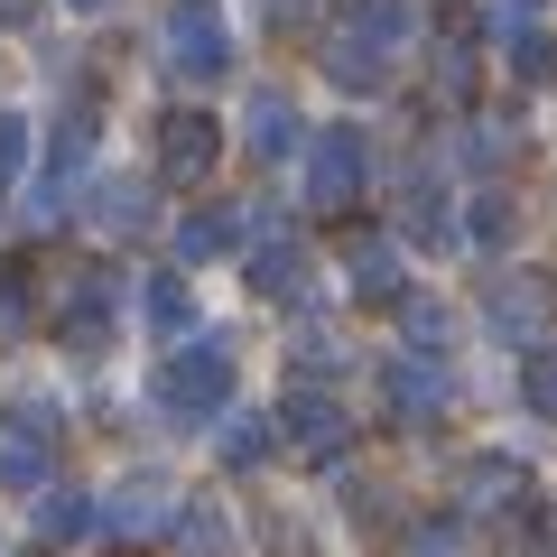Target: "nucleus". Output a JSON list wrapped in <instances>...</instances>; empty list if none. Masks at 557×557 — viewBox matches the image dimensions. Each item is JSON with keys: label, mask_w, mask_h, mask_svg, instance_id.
<instances>
[{"label": "nucleus", "mask_w": 557, "mask_h": 557, "mask_svg": "<svg viewBox=\"0 0 557 557\" xmlns=\"http://www.w3.org/2000/svg\"><path fill=\"white\" fill-rule=\"evenodd\" d=\"M223 399H233V354H223L214 335L205 344H177L159 372V409L168 418H223Z\"/></svg>", "instance_id": "f257e3e1"}, {"label": "nucleus", "mask_w": 557, "mask_h": 557, "mask_svg": "<svg viewBox=\"0 0 557 557\" xmlns=\"http://www.w3.org/2000/svg\"><path fill=\"white\" fill-rule=\"evenodd\" d=\"M47 465H57V409L47 399H20V409L0 418V483L10 493H38Z\"/></svg>", "instance_id": "f03ea898"}, {"label": "nucleus", "mask_w": 557, "mask_h": 557, "mask_svg": "<svg viewBox=\"0 0 557 557\" xmlns=\"http://www.w3.org/2000/svg\"><path fill=\"white\" fill-rule=\"evenodd\" d=\"M270 428L298 446V456H317V465H335V456H344V437H354V428H344V409H335L325 391H288V409H278Z\"/></svg>", "instance_id": "7ed1b4c3"}, {"label": "nucleus", "mask_w": 557, "mask_h": 557, "mask_svg": "<svg viewBox=\"0 0 557 557\" xmlns=\"http://www.w3.org/2000/svg\"><path fill=\"white\" fill-rule=\"evenodd\" d=\"M168 57L205 84V75H223V65H233V38H223V20L205 10V0H186V10H168Z\"/></svg>", "instance_id": "20e7f679"}, {"label": "nucleus", "mask_w": 557, "mask_h": 557, "mask_svg": "<svg viewBox=\"0 0 557 557\" xmlns=\"http://www.w3.org/2000/svg\"><path fill=\"white\" fill-rule=\"evenodd\" d=\"M307 196L317 205H354L362 196V131H325L307 149Z\"/></svg>", "instance_id": "39448f33"}, {"label": "nucleus", "mask_w": 557, "mask_h": 557, "mask_svg": "<svg viewBox=\"0 0 557 557\" xmlns=\"http://www.w3.org/2000/svg\"><path fill=\"white\" fill-rule=\"evenodd\" d=\"M214 149H223V131H214L205 112H168V121H159V168H168V177H205Z\"/></svg>", "instance_id": "423d86ee"}, {"label": "nucleus", "mask_w": 557, "mask_h": 557, "mask_svg": "<svg viewBox=\"0 0 557 557\" xmlns=\"http://www.w3.org/2000/svg\"><path fill=\"white\" fill-rule=\"evenodd\" d=\"M391 409L399 418H437L446 409V362L437 354H399L391 362Z\"/></svg>", "instance_id": "0eeeda50"}, {"label": "nucleus", "mask_w": 557, "mask_h": 557, "mask_svg": "<svg viewBox=\"0 0 557 557\" xmlns=\"http://www.w3.org/2000/svg\"><path fill=\"white\" fill-rule=\"evenodd\" d=\"M539 317H548V278H502L493 307H483V325H493V335H511V344H530Z\"/></svg>", "instance_id": "6e6552de"}, {"label": "nucleus", "mask_w": 557, "mask_h": 557, "mask_svg": "<svg viewBox=\"0 0 557 557\" xmlns=\"http://www.w3.org/2000/svg\"><path fill=\"white\" fill-rule=\"evenodd\" d=\"M159 520H168V483L159 474H131L112 502H102V530L112 539H139V530H159Z\"/></svg>", "instance_id": "1a4fd4ad"}, {"label": "nucleus", "mask_w": 557, "mask_h": 557, "mask_svg": "<svg viewBox=\"0 0 557 557\" xmlns=\"http://www.w3.org/2000/svg\"><path fill=\"white\" fill-rule=\"evenodd\" d=\"M168 548H177V557H233V520H223L214 502H177V520H168Z\"/></svg>", "instance_id": "9d476101"}, {"label": "nucleus", "mask_w": 557, "mask_h": 557, "mask_svg": "<svg viewBox=\"0 0 557 557\" xmlns=\"http://www.w3.org/2000/svg\"><path fill=\"white\" fill-rule=\"evenodd\" d=\"M233 233H242L233 205H205V214L177 223V260H223V251H233Z\"/></svg>", "instance_id": "9b49d317"}, {"label": "nucleus", "mask_w": 557, "mask_h": 557, "mask_svg": "<svg viewBox=\"0 0 557 557\" xmlns=\"http://www.w3.org/2000/svg\"><path fill=\"white\" fill-rule=\"evenodd\" d=\"M139 307H149V325H159L168 344H186V325H196V298H186V278H177V270L149 278V288H139Z\"/></svg>", "instance_id": "f8f14e48"}, {"label": "nucleus", "mask_w": 557, "mask_h": 557, "mask_svg": "<svg viewBox=\"0 0 557 557\" xmlns=\"http://www.w3.org/2000/svg\"><path fill=\"white\" fill-rule=\"evenodd\" d=\"M502 47H511V75L520 84H557V38H548V28L511 20V28H502Z\"/></svg>", "instance_id": "ddd939ff"}, {"label": "nucleus", "mask_w": 557, "mask_h": 557, "mask_svg": "<svg viewBox=\"0 0 557 557\" xmlns=\"http://www.w3.org/2000/svg\"><path fill=\"white\" fill-rule=\"evenodd\" d=\"M325 75H344L354 94H381V75H391V57H381V47H362L354 28H344V38L325 47Z\"/></svg>", "instance_id": "4468645a"}, {"label": "nucleus", "mask_w": 557, "mask_h": 557, "mask_svg": "<svg viewBox=\"0 0 557 557\" xmlns=\"http://www.w3.org/2000/svg\"><path fill=\"white\" fill-rule=\"evenodd\" d=\"M242 139H251L260 159H288V149H298V121H288V102L260 94V102H251V121H242Z\"/></svg>", "instance_id": "2eb2a0df"}, {"label": "nucleus", "mask_w": 557, "mask_h": 557, "mask_svg": "<svg viewBox=\"0 0 557 557\" xmlns=\"http://www.w3.org/2000/svg\"><path fill=\"white\" fill-rule=\"evenodd\" d=\"M354 38L391 57V47L409 38V0H354Z\"/></svg>", "instance_id": "dca6fc26"}, {"label": "nucleus", "mask_w": 557, "mask_h": 557, "mask_svg": "<svg viewBox=\"0 0 557 557\" xmlns=\"http://www.w3.org/2000/svg\"><path fill=\"white\" fill-rule=\"evenodd\" d=\"M251 288H260V298H298V288H307V260L288 251V242H270V251L251 260Z\"/></svg>", "instance_id": "f3484780"}, {"label": "nucleus", "mask_w": 557, "mask_h": 557, "mask_svg": "<svg viewBox=\"0 0 557 557\" xmlns=\"http://www.w3.org/2000/svg\"><path fill=\"white\" fill-rule=\"evenodd\" d=\"M94 214L112 223V233H139V223H149V186H131V177H102Z\"/></svg>", "instance_id": "a211bd4d"}, {"label": "nucleus", "mask_w": 557, "mask_h": 557, "mask_svg": "<svg viewBox=\"0 0 557 557\" xmlns=\"http://www.w3.org/2000/svg\"><path fill=\"white\" fill-rule=\"evenodd\" d=\"M84 530H94V502L84 493H47L38 502V539H84Z\"/></svg>", "instance_id": "6ab92c4d"}, {"label": "nucleus", "mask_w": 557, "mask_h": 557, "mask_svg": "<svg viewBox=\"0 0 557 557\" xmlns=\"http://www.w3.org/2000/svg\"><path fill=\"white\" fill-rule=\"evenodd\" d=\"M270 446H278L270 418H223V465H260Z\"/></svg>", "instance_id": "aec40b11"}, {"label": "nucleus", "mask_w": 557, "mask_h": 557, "mask_svg": "<svg viewBox=\"0 0 557 557\" xmlns=\"http://www.w3.org/2000/svg\"><path fill=\"white\" fill-rule=\"evenodd\" d=\"M520 493H530V474H520L511 456H483L474 465V502H520Z\"/></svg>", "instance_id": "412c9836"}, {"label": "nucleus", "mask_w": 557, "mask_h": 557, "mask_svg": "<svg viewBox=\"0 0 557 557\" xmlns=\"http://www.w3.org/2000/svg\"><path fill=\"white\" fill-rule=\"evenodd\" d=\"M391 278H399V251H362L354 260V288H362V298H391Z\"/></svg>", "instance_id": "4be33fe9"}, {"label": "nucleus", "mask_w": 557, "mask_h": 557, "mask_svg": "<svg viewBox=\"0 0 557 557\" xmlns=\"http://www.w3.org/2000/svg\"><path fill=\"white\" fill-rule=\"evenodd\" d=\"M20 159H28V121H20V112H0V186L20 177Z\"/></svg>", "instance_id": "5701e85b"}, {"label": "nucleus", "mask_w": 557, "mask_h": 557, "mask_svg": "<svg viewBox=\"0 0 557 557\" xmlns=\"http://www.w3.org/2000/svg\"><path fill=\"white\" fill-rule=\"evenodd\" d=\"M530 409L557 418V354H530Z\"/></svg>", "instance_id": "b1692460"}, {"label": "nucleus", "mask_w": 557, "mask_h": 557, "mask_svg": "<svg viewBox=\"0 0 557 557\" xmlns=\"http://www.w3.org/2000/svg\"><path fill=\"white\" fill-rule=\"evenodd\" d=\"M502 233H511V205H502V196L474 205V242H502Z\"/></svg>", "instance_id": "393cba45"}, {"label": "nucleus", "mask_w": 557, "mask_h": 557, "mask_svg": "<svg viewBox=\"0 0 557 557\" xmlns=\"http://www.w3.org/2000/svg\"><path fill=\"white\" fill-rule=\"evenodd\" d=\"M409 335L418 344H446V307H409Z\"/></svg>", "instance_id": "a878e982"}, {"label": "nucleus", "mask_w": 557, "mask_h": 557, "mask_svg": "<svg viewBox=\"0 0 557 557\" xmlns=\"http://www.w3.org/2000/svg\"><path fill=\"white\" fill-rule=\"evenodd\" d=\"M409 557H456V530H428V539H418Z\"/></svg>", "instance_id": "bb28decb"}, {"label": "nucleus", "mask_w": 557, "mask_h": 557, "mask_svg": "<svg viewBox=\"0 0 557 557\" xmlns=\"http://www.w3.org/2000/svg\"><path fill=\"white\" fill-rule=\"evenodd\" d=\"M38 20V0H0V28H28Z\"/></svg>", "instance_id": "cd10ccee"}, {"label": "nucleus", "mask_w": 557, "mask_h": 557, "mask_svg": "<svg viewBox=\"0 0 557 557\" xmlns=\"http://www.w3.org/2000/svg\"><path fill=\"white\" fill-rule=\"evenodd\" d=\"M75 10H102V0H75Z\"/></svg>", "instance_id": "c85d7f7f"}]
</instances>
